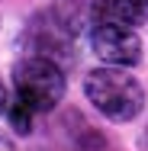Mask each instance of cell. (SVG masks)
Segmentation results:
<instances>
[{
	"mask_svg": "<svg viewBox=\"0 0 148 151\" xmlns=\"http://www.w3.org/2000/svg\"><path fill=\"white\" fill-rule=\"evenodd\" d=\"M84 93L93 103V109L103 113L110 122H132L142 113V106H145L142 84L129 71H122L119 64L93 68L84 77Z\"/></svg>",
	"mask_w": 148,
	"mask_h": 151,
	"instance_id": "1",
	"label": "cell"
},
{
	"mask_svg": "<svg viewBox=\"0 0 148 151\" xmlns=\"http://www.w3.org/2000/svg\"><path fill=\"white\" fill-rule=\"evenodd\" d=\"M0 151H16V148H13V138H10L3 129H0Z\"/></svg>",
	"mask_w": 148,
	"mask_h": 151,
	"instance_id": "8",
	"label": "cell"
},
{
	"mask_svg": "<svg viewBox=\"0 0 148 151\" xmlns=\"http://www.w3.org/2000/svg\"><path fill=\"white\" fill-rule=\"evenodd\" d=\"M100 19L142 26V23H148V0H103V16Z\"/></svg>",
	"mask_w": 148,
	"mask_h": 151,
	"instance_id": "6",
	"label": "cell"
},
{
	"mask_svg": "<svg viewBox=\"0 0 148 151\" xmlns=\"http://www.w3.org/2000/svg\"><path fill=\"white\" fill-rule=\"evenodd\" d=\"M52 13L64 23V29L71 35H77L103 16V0H58L52 6Z\"/></svg>",
	"mask_w": 148,
	"mask_h": 151,
	"instance_id": "5",
	"label": "cell"
},
{
	"mask_svg": "<svg viewBox=\"0 0 148 151\" xmlns=\"http://www.w3.org/2000/svg\"><path fill=\"white\" fill-rule=\"evenodd\" d=\"M90 48L100 61L119 68H132L142 61V39L135 26H126L116 19H97L90 26Z\"/></svg>",
	"mask_w": 148,
	"mask_h": 151,
	"instance_id": "3",
	"label": "cell"
},
{
	"mask_svg": "<svg viewBox=\"0 0 148 151\" xmlns=\"http://www.w3.org/2000/svg\"><path fill=\"white\" fill-rule=\"evenodd\" d=\"M71 32L64 29L58 16L48 10V13H39L26 29V55H42V58H52L64 68V61H71Z\"/></svg>",
	"mask_w": 148,
	"mask_h": 151,
	"instance_id": "4",
	"label": "cell"
},
{
	"mask_svg": "<svg viewBox=\"0 0 148 151\" xmlns=\"http://www.w3.org/2000/svg\"><path fill=\"white\" fill-rule=\"evenodd\" d=\"M13 96L35 116L55 109L64 96V68L42 55H23L13 64Z\"/></svg>",
	"mask_w": 148,
	"mask_h": 151,
	"instance_id": "2",
	"label": "cell"
},
{
	"mask_svg": "<svg viewBox=\"0 0 148 151\" xmlns=\"http://www.w3.org/2000/svg\"><path fill=\"white\" fill-rule=\"evenodd\" d=\"M6 100H10V96H6V87H3V81H0V113L6 109Z\"/></svg>",
	"mask_w": 148,
	"mask_h": 151,
	"instance_id": "9",
	"label": "cell"
},
{
	"mask_svg": "<svg viewBox=\"0 0 148 151\" xmlns=\"http://www.w3.org/2000/svg\"><path fill=\"white\" fill-rule=\"evenodd\" d=\"M6 119H10V125L19 132V135H29L32 132V119H35V113H32L29 106L23 103V100H6Z\"/></svg>",
	"mask_w": 148,
	"mask_h": 151,
	"instance_id": "7",
	"label": "cell"
}]
</instances>
